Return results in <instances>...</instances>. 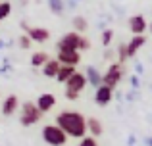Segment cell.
<instances>
[{
  "mask_svg": "<svg viewBox=\"0 0 152 146\" xmlns=\"http://www.w3.org/2000/svg\"><path fill=\"white\" fill-rule=\"evenodd\" d=\"M56 125L67 135V139H85L87 137V117L75 110H64L56 115Z\"/></svg>",
  "mask_w": 152,
  "mask_h": 146,
  "instance_id": "1",
  "label": "cell"
},
{
  "mask_svg": "<svg viewBox=\"0 0 152 146\" xmlns=\"http://www.w3.org/2000/svg\"><path fill=\"white\" fill-rule=\"evenodd\" d=\"M87 86V79H85V73L81 71H75L71 75L69 79H67L66 83V90H64V94H66L67 100H79V94L85 90Z\"/></svg>",
  "mask_w": 152,
  "mask_h": 146,
  "instance_id": "2",
  "label": "cell"
},
{
  "mask_svg": "<svg viewBox=\"0 0 152 146\" xmlns=\"http://www.w3.org/2000/svg\"><path fill=\"white\" fill-rule=\"evenodd\" d=\"M42 119V113L39 112L37 104L35 102H23L21 106H19V123L23 125V127H31V125L39 123V121Z\"/></svg>",
  "mask_w": 152,
  "mask_h": 146,
  "instance_id": "3",
  "label": "cell"
},
{
  "mask_svg": "<svg viewBox=\"0 0 152 146\" xmlns=\"http://www.w3.org/2000/svg\"><path fill=\"white\" fill-rule=\"evenodd\" d=\"M41 135H42V140H45L48 146H66L67 144V135L56 123L45 125Z\"/></svg>",
  "mask_w": 152,
  "mask_h": 146,
  "instance_id": "4",
  "label": "cell"
},
{
  "mask_svg": "<svg viewBox=\"0 0 152 146\" xmlns=\"http://www.w3.org/2000/svg\"><path fill=\"white\" fill-rule=\"evenodd\" d=\"M121 77H123V68L118 64V62H112L110 68L106 69V73L102 75V85L110 86L112 90L121 83Z\"/></svg>",
  "mask_w": 152,
  "mask_h": 146,
  "instance_id": "5",
  "label": "cell"
},
{
  "mask_svg": "<svg viewBox=\"0 0 152 146\" xmlns=\"http://www.w3.org/2000/svg\"><path fill=\"white\" fill-rule=\"evenodd\" d=\"M83 35L75 33V31H69L66 33L62 38L58 41V52H79V41H81Z\"/></svg>",
  "mask_w": 152,
  "mask_h": 146,
  "instance_id": "6",
  "label": "cell"
},
{
  "mask_svg": "<svg viewBox=\"0 0 152 146\" xmlns=\"http://www.w3.org/2000/svg\"><path fill=\"white\" fill-rule=\"evenodd\" d=\"M127 23H129V31L135 35V37H139V35H145L146 27H148V23H146V19H145V15H142V14L131 15Z\"/></svg>",
  "mask_w": 152,
  "mask_h": 146,
  "instance_id": "7",
  "label": "cell"
},
{
  "mask_svg": "<svg viewBox=\"0 0 152 146\" xmlns=\"http://www.w3.org/2000/svg\"><path fill=\"white\" fill-rule=\"evenodd\" d=\"M25 35L31 38V42H37V44H45L50 38V31L45 27H29L25 31Z\"/></svg>",
  "mask_w": 152,
  "mask_h": 146,
  "instance_id": "8",
  "label": "cell"
},
{
  "mask_svg": "<svg viewBox=\"0 0 152 146\" xmlns=\"http://www.w3.org/2000/svg\"><path fill=\"white\" fill-rule=\"evenodd\" d=\"M114 100V90L110 89V86H106V85H100L96 90H94V102H96L98 106H108L110 102Z\"/></svg>",
  "mask_w": 152,
  "mask_h": 146,
  "instance_id": "9",
  "label": "cell"
},
{
  "mask_svg": "<svg viewBox=\"0 0 152 146\" xmlns=\"http://www.w3.org/2000/svg\"><path fill=\"white\" fill-rule=\"evenodd\" d=\"M35 104H37L39 112H41L42 115H45V113H48L50 110L56 106V96H54L52 92H42L41 96L37 98V102H35Z\"/></svg>",
  "mask_w": 152,
  "mask_h": 146,
  "instance_id": "10",
  "label": "cell"
},
{
  "mask_svg": "<svg viewBox=\"0 0 152 146\" xmlns=\"http://www.w3.org/2000/svg\"><path fill=\"white\" fill-rule=\"evenodd\" d=\"M60 65H69V68H77L81 64V52H58L56 56Z\"/></svg>",
  "mask_w": 152,
  "mask_h": 146,
  "instance_id": "11",
  "label": "cell"
},
{
  "mask_svg": "<svg viewBox=\"0 0 152 146\" xmlns=\"http://www.w3.org/2000/svg\"><path fill=\"white\" fill-rule=\"evenodd\" d=\"M19 98L15 96V94H8L6 98H4V102H2V115H6V117H10V115H14L15 112L19 110Z\"/></svg>",
  "mask_w": 152,
  "mask_h": 146,
  "instance_id": "12",
  "label": "cell"
},
{
  "mask_svg": "<svg viewBox=\"0 0 152 146\" xmlns=\"http://www.w3.org/2000/svg\"><path fill=\"white\" fill-rule=\"evenodd\" d=\"M125 44H127V54H129V58H133L135 54L146 44V37L145 35H139V37H133L129 42H125Z\"/></svg>",
  "mask_w": 152,
  "mask_h": 146,
  "instance_id": "13",
  "label": "cell"
},
{
  "mask_svg": "<svg viewBox=\"0 0 152 146\" xmlns=\"http://www.w3.org/2000/svg\"><path fill=\"white\" fill-rule=\"evenodd\" d=\"M87 133H91L89 137H93V139H98V137L104 133L102 121L96 119V117H89V119H87Z\"/></svg>",
  "mask_w": 152,
  "mask_h": 146,
  "instance_id": "14",
  "label": "cell"
},
{
  "mask_svg": "<svg viewBox=\"0 0 152 146\" xmlns=\"http://www.w3.org/2000/svg\"><path fill=\"white\" fill-rule=\"evenodd\" d=\"M85 79H87V85H93V86H100L102 85V75L98 73V69L94 68V65H89V68H87V73H85Z\"/></svg>",
  "mask_w": 152,
  "mask_h": 146,
  "instance_id": "15",
  "label": "cell"
},
{
  "mask_svg": "<svg viewBox=\"0 0 152 146\" xmlns=\"http://www.w3.org/2000/svg\"><path fill=\"white\" fill-rule=\"evenodd\" d=\"M58 69H60V64L56 58H50L48 62H46L45 65H42V75L48 79H56V75H58Z\"/></svg>",
  "mask_w": 152,
  "mask_h": 146,
  "instance_id": "16",
  "label": "cell"
},
{
  "mask_svg": "<svg viewBox=\"0 0 152 146\" xmlns=\"http://www.w3.org/2000/svg\"><path fill=\"white\" fill-rule=\"evenodd\" d=\"M71 25H73V31H75V33H79V35H83L87 29H89V23H87V19L83 17V15H73Z\"/></svg>",
  "mask_w": 152,
  "mask_h": 146,
  "instance_id": "17",
  "label": "cell"
},
{
  "mask_svg": "<svg viewBox=\"0 0 152 146\" xmlns=\"http://www.w3.org/2000/svg\"><path fill=\"white\" fill-rule=\"evenodd\" d=\"M75 71H77L75 68H69V65H60V69H58V75H56V79H58L60 83H64V85H66V83H67V79H69L71 75L75 73Z\"/></svg>",
  "mask_w": 152,
  "mask_h": 146,
  "instance_id": "18",
  "label": "cell"
},
{
  "mask_svg": "<svg viewBox=\"0 0 152 146\" xmlns=\"http://www.w3.org/2000/svg\"><path fill=\"white\" fill-rule=\"evenodd\" d=\"M48 60L50 58H48L46 52H35L33 56H31V65H33V68H42Z\"/></svg>",
  "mask_w": 152,
  "mask_h": 146,
  "instance_id": "19",
  "label": "cell"
},
{
  "mask_svg": "<svg viewBox=\"0 0 152 146\" xmlns=\"http://www.w3.org/2000/svg\"><path fill=\"white\" fill-rule=\"evenodd\" d=\"M115 58H118V64L123 65L127 60H129V54H127V44L125 42H121V44L118 46V50H115Z\"/></svg>",
  "mask_w": 152,
  "mask_h": 146,
  "instance_id": "20",
  "label": "cell"
},
{
  "mask_svg": "<svg viewBox=\"0 0 152 146\" xmlns=\"http://www.w3.org/2000/svg\"><path fill=\"white\" fill-rule=\"evenodd\" d=\"M48 8H50L52 14L60 15V14L66 12V2H64V0H48Z\"/></svg>",
  "mask_w": 152,
  "mask_h": 146,
  "instance_id": "21",
  "label": "cell"
},
{
  "mask_svg": "<svg viewBox=\"0 0 152 146\" xmlns=\"http://www.w3.org/2000/svg\"><path fill=\"white\" fill-rule=\"evenodd\" d=\"M10 14H12V4L6 2V0H2V2H0V21L6 19Z\"/></svg>",
  "mask_w": 152,
  "mask_h": 146,
  "instance_id": "22",
  "label": "cell"
},
{
  "mask_svg": "<svg viewBox=\"0 0 152 146\" xmlns=\"http://www.w3.org/2000/svg\"><path fill=\"white\" fill-rule=\"evenodd\" d=\"M19 48H23V50H29L31 48V44H33V42H31V38L29 37H27V35L25 33H23V35H19Z\"/></svg>",
  "mask_w": 152,
  "mask_h": 146,
  "instance_id": "23",
  "label": "cell"
},
{
  "mask_svg": "<svg viewBox=\"0 0 152 146\" xmlns=\"http://www.w3.org/2000/svg\"><path fill=\"white\" fill-rule=\"evenodd\" d=\"M112 38H114V31L112 29H106V31H102V44L104 46H110V42H112Z\"/></svg>",
  "mask_w": 152,
  "mask_h": 146,
  "instance_id": "24",
  "label": "cell"
},
{
  "mask_svg": "<svg viewBox=\"0 0 152 146\" xmlns=\"http://www.w3.org/2000/svg\"><path fill=\"white\" fill-rule=\"evenodd\" d=\"M77 146H98V142H96V139H93V137L87 135L85 139L79 140V144H77Z\"/></svg>",
  "mask_w": 152,
  "mask_h": 146,
  "instance_id": "25",
  "label": "cell"
},
{
  "mask_svg": "<svg viewBox=\"0 0 152 146\" xmlns=\"http://www.w3.org/2000/svg\"><path fill=\"white\" fill-rule=\"evenodd\" d=\"M89 48H91V41L87 37H81V41H79V52H85Z\"/></svg>",
  "mask_w": 152,
  "mask_h": 146,
  "instance_id": "26",
  "label": "cell"
},
{
  "mask_svg": "<svg viewBox=\"0 0 152 146\" xmlns=\"http://www.w3.org/2000/svg\"><path fill=\"white\" fill-rule=\"evenodd\" d=\"M112 58H114V52H112V50H106V52H104V60H112Z\"/></svg>",
  "mask_w": 152,
  "mask_h": 146,
  "instance_id": "27",
  "label": "cell"
},
{
  "mask_svg": "<svg viewBox=\"0 0 152 146\" xmlns=\"http://www.w3.org/2000/svg\"><path fill=\"white\" fill-rule=\"evenodd\" d=\"M131 83H133V86H137V85H139V79L133 77V79H131Z\"/></svg>",
  "mask_w": 152,
  "mask_h": 146,
  "instance_id": "28",
  "label": "cell"
},
{
  "mask_svg": "<svg viewBox=\"0 0 152 146\" xmlns=\"http://www.w3.org/2000/svg\"><path fill=\"white\" fill-rule=\"evenodd\" d=\"M150 33H152V23H150Z\"/></svg>",
  "mask_w": 152,
  "mask_h": 146,
  "instance_id": "29",
  "label": "cell"
},
{
  "mask_svg": "<svg viewBox=\"0 0 152 146\" xmlns=\"http://www.w3.org/2000/svg\"><path fill=\"white\" fill-rule=\"evenodd\" d=\"M73 2H77V0H73Z\"/></svg>",
  "mask_w": 152,
  "mask_h": 146,
  "instance_id": "30",
  "label": "cell"
},
{
  "mask_svg": "<svg viewBox=\"0 0 152 146\" xmlns=\"http://www.w3.org/2000/svg\"><path fill=\"white\" fill-rule=\"evenodd\" d=\"M0 2H2V0H0Z\"/></svg>",
  "mask_w": 152,
  "mask_h": 146,
  "instance_id": "31",
  "label": "cell"
}]
</instances>
